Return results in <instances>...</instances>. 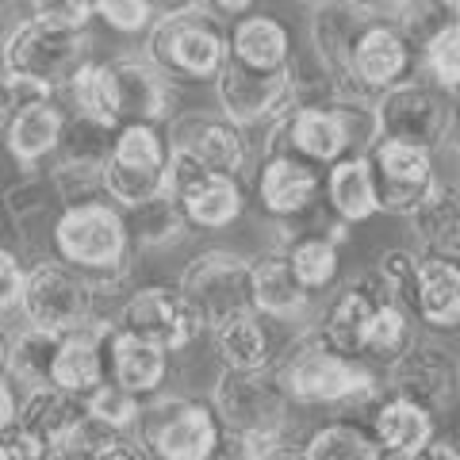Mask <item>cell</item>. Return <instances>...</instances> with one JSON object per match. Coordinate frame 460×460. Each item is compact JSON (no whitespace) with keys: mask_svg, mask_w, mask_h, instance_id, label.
Instances as JSON below:
<instances>
[{"mask_svg":"<svg viewBox=\"0 0 460 460\" xmlns=\"http://www.w3.org/2000/svg\"><path fill=\"white\" fill-rule=\"evenodd\" d=\"M115 326L127 330V334H138L154 345H162L165 353H181L189 345L208 334L199 314L184 304V296L177 288H165V284H146V288H135L127 296V304L119 307V319Z\"/></svg>","mask_w":460,"mask_h":460,"instance_id":"9a60e30c","label":"cell"},{"mask_svg":"<svg viewBox=\"0 0 460 460\" xmlns=\"http://www.w3.org/2000/svg\"><path fill=\"white\" fill-rule=\"evenodd\" d=\"M376 138L380 135L372 96L296 100L284 115L269 123L265 154H292L314 169H326L345 154L368 150Z\"/></svg>","mask_w":460,"mask_h":460,"instance_id":"3957f363","label":"cell"},{"mask_svg":"<svg viewBox=\"0 0 460 460\" xmlns=\"http://www.w3.org/2000/svg\"><path fill=\"white\" fill-rule=\"evenodd\" d=\"M169 146L184 150L189 157H196L204 169L215 172H234L242 177L250 165V138L246 127L230 123L226 115H181V119H169Z\"/></svg>","mask_w":460,"mask_h":460,"instance_id":"ac0fdd59","label":"cell"},{"mask_svg":"<svg viewBox=\"0 0 460 460\" xmlns=\"http://www.w3.org/2000/svg\"><path fill=\"white\" fill-rule=\"evenodd\" d=\"M93 16L119 35H142L154 23V0H93Z\"/></svg>","mask_w":460,"mask_h":460,"instance_id":"c3c4849f","label":"cell"},{"mask_svg":"<svg viewBox=\"0 0 460 460\" xmlns=\"http://www.w3.org/2000/svg\"><path fill=\"white\" fill-rule=\"evenodd\" d=\"M177 292L184 296L204 330L215 323L230 319L238 311H253L250 307V257H242L234 250H204L184 265Z\"/></svg>","mask_w":460,"mask_h":460,"instance_id":"7c38bea8","label":"cell"},{"mask_svg":"<svg viewBox=\"0 0 460 460\" xmlns=\"http://www.w3.org/2000/svg\"><path fill=\"white\" fill-rule=\"evenodd\" d=\"M20 100H23V89L4 74V69H0V135H4V127H8V119H12V111L20 108Z\"/></svg>","mask_w":460,"mask_h":460,"instance_id":"f5cc1de1","label":"cell"},{"mask_svg":"<svg viewBox=\"0 0 460 460\" xmlns=\"http://www.w3.org/2000/svg\"><path fill=\"white\" fill-rule=\"evenodd\" d=\"M456 23H460L456 0H399V8L392 12V27L414 50V58Z\"/></svg>","mask_w":460,"mask_h":460,"instance_id":"ab89813d","label":"cell"},{"mask_svg":"<svg viewBox=\"0 0 460 460\" xmlns=\"http://www.w3.org/2000/svg\"><path fill=\"white\" fill-rule=\"evenodd\" d=\"M411 341H414V314L402 307L399 299H384L368 319L365 341H361V361L384 372Z\"/></svg>","mask_w":460,"mask_h":460,"instance_id":"74e56055","label":"cell"},{"mask_svg":"<svg viewBox=\"0 0 460 460\" xmlns=\"http://www.w3.org/2000/svg\"><path fill=\"white\" fill-rule=\"evenodd\" d=\"M284 257L307 292H330L341 277V250L323 230H299L284 246Z\"/></svg>","mask_w":460,"mask_h":460,"instance_id":"8d00e7d4","label":"cell"},{"mask_svg":"<svg viewBox=\"0 0 460 460\" xmlns=\"http://www.w3.org/2000/svg\"><path fill=\"white\" fill-rule=\"evenodd\" d=\"M226 31V20L211 12L204 0L165 8L146 27V58L172 84H211L230 50Z\"/></svg>","mask_w":460,"mask_h":460,"instance_id":"8992f818","label":"cell"},{"mask_svg":"<svg viewBox=\"0 0 460 460\" xmlns=\"http://www.w3.org/2000/svg\"><path fill=\"white\" fill-rule=\"evenodd\" d=\"M414 50L402 42L392 20H365L353 42V81L365 96L392 89L395 81L411 77Z\"/></svg>","mask_w":460,"mask_h":460,"instance_id":"603a6c76","label":"cell"},{"mask_svg":"<svg viewBox=\"0 0 460 460\" xmlns=\"http://www.w3.org/2000/svg\"><path fill=\"white\" fill-rule=\"evenodd\" d=\"M4 353H8V338H4V330H0V372H4Z\"/></svg>","mask_w":460,"mask_h":460,"instance_id":"680465c9","label":"cell"},{"mask_svg":"<svg viewBox=\"0 0 460 460\" xmlns=\"http://www.w3.org/2000/svg\"><path fill=\"white\" fill-rule=\"evenodd\" d=\"M269 368L296 407L365 411L384 392L380 372L357 361V357L338 353L334 345H326L319 326L299 330L280 349V357H272Z\"/></svg>","mask_w":460,"mask_h":460,"instance_id":"7a4b0ae2","label":"cell"},{"mask_svg":"<svg viewBox=\"0 0 460 460\" xmlns=\"http://www.w3.org/2000/svg\"><path fill=\"white\" fill-rule=\"evenodd\" d=\"M58 338L42 326H23L16 338H8V353H4V372L12 376V384L20 387H39L50 384V365L58 353Z\"/></svg>","mask_w":460,"mask_h":460,"instance_id":"60d3db41","label":"cell"},{"mask_svg":"<svg viewBox=\"0 0 460 460\" xmlns=\"http://www.w3.org/2000/svg\"><path fill=\"white\" fill-rule=\"evenodd\" d=\"M108 326L111 323L93 319L89 326H77V330H69V334L58 338V353H54V365H50V384L54 387L84 399L100 380L108 376V349H104Z\"/></svg>","mask_w":460,"mask_h":460,"instance_id":"83f0119b","label":"cell"},{"mask_svg":"<svg viewBox=\"0 0 460 460\" xmlns=\"http://www.w3.org/2000/svg\"><path fill=\"white\" fill-rule=\"evenodd\" d=\"M62 204L50 189V177L42 181L35 172H23L20 184H8L4 189V215L12 230L20 238V250L39 261V257H50V230H54V219Z\"/></svg>","mask_w":460,"mask_h":460,"instance_id":"484cf974","label":"cell"},{"mask_svg":"<svg viewBox=\"0 0 460 460\" xmlns=\"http://www.w3.org/2000/svg\"><path fill=\"white\" fill-rule=\"evenodd\" d=\"M456 8H460V0H456Z\"/></svg>","mask_w":460,"mask_h":460,"instance_id":"6125c7cd","label":"cell"},{"mask_svg":"<svg viewBox=\"0 0 460 460\" xmlns=\"http://www.w3.org/2000/svg\"><path fill=\"white\" fill-rule=\"evenodd\" d=\"M23 272L27 265L20 261V253H12L0 246V314L20 307V288H23Z\"/></svg>","mask_w":460,"mask_h":460,"instance_id":"f907efd6","label":"cell"},{"mask_svg":"<svg viewBox=\"0 0 460 460\" xmlns=\"http://www.w3.org/2000/svg\"><path fill=\"white\" fill-rule=\"evenodd\" d=\"M208 334L215 345V357H219V368L253 372V368L272 365V338H269V326L257 311L230 314V319L215 323Z\"/></svg>","mask_w":460,"mask_h":460,"instance_id":"d6a6232c","label":"cell"},{"mask_svg":"<svg viewBox=\"0 0 460 460\" xmlns=\"http://www.w3.org/2000/svg\"><path fill=\"white\" fill-rule=\"evenodd\" d=\"M89 27H58L27 16L0 35V69L23 89V96H58L93 58Z\"/></svg>","mask_w":460,"mask_h":460,"instance_id":"5b68a950","label":"cell"},{"mask_svg":"<svg viewBox=\"0 0 460 460\" xmlns=\"http://www.w3.org/2000/svg\"><path fill=\"white\" fill-rule=\"evenodd\" d=\"M365 422L384 460H414L422 453V445L438 434V414H429L407 395L387 392V387L365 407Z\"/></svg>","mask_w":460,"mask_h":460,"instance_id":"7402d4cb","label":"cell"},{"mask_svg":"<svg viewBox=\"0 0 460 460\" xmlns=\"http://www.w3.org/2000/svg\"><path fill=\"white\" fill-rule=\"evenodd\" d=\"M361 23L365 16L353 12L345 0H323L311 12V54L334 96H365L353 81V42Z\"/></svg>","mask_w":460,"mask_h":460,"instance_id":"d6986e66","label":"cell"},{"mask_svg":"<svg viewBox=\"0 0 460 460\" xmlns=\"http://www.w3.org/2000/svg\"><path fill=\"white\" fill-rule=\"evenodd\" d=\"M135 429L146 456L162 460H208L219 456L223 445V429L211 402L189 395H150V402H142Z\"/></svg>","mask_w":460,"mask_h":460,"instance_id":"ba28073f","label":"cell"},{"mask_svg":"<svg viewBox=\"0 0 460 460\" xmlns=\"http://www.w3.org/2000/svg\"><path fill=\"white\" fill-rule=\"evenodd\" d=\"M169 181V138L157 123H119L104 157V196L123 211L162 196Z\"/></svg>","mask_w":460,"mask_h":460,"instance_id":"9c48e42d","label":"cell"},{"mask_svg":"<svg viewBox=\"0 0 460 460\" xmlns=\"http://www.w3.org/2000/svg\"><path fill=\"white\" fill-rule=\"evenodd\" d=\"M211 411L219 419L226 456H299L288 445V419H292V399L272 376V368H219L211 387Z\"/></svg>","mask_w":460,"mask_h":460,"instance_id":"6da1fadb","label":"cell"},{"mask_svg":"<svg viewBox=\"0 0 460 460\" xmlns=\"http://www.w3.org/2000/svg\"><path fill=\"white\" fill-rule=\"evenodd\" d=\"M204 4L211 12H219L223 20H230V16H246V12H253L257 0H204Z\"/></svg>","mask_w":460,"mask_h":460,"instance_id":"6f0895ef","label":"cell"},{"mask_svg":"<svg viewBox=\"0 0 460 460\" xmlns=\"http://www.w3.org/2000/svg\"><path fill=\"white\" fill-rule=\"evenodd\" d=\"M411 314L434 334H456L460 330V257L422 253L419 280H414Z\"/></svg>","mask_w":460,"mask_h":460,"instance_id":"4316f807","label":"cell"},{"mask_svg":"<svg viewBox=\"0 0 460 460\" xmlns=\"http://www.w3.org/2000/svg\"><path fill=\"white\" fill-rule=\"evenodd\" d=\"M123 219H127V234H131L135 253H162V250L181 246V242L192 234V223L184 219L181 204L169 192L127 208Z\"/></svg>","mask_w":460,"mask_h":460,"instance_id":"836d02e7","label":"cell"},{"mask_svg":"<svg viewBox=\"0 0 460 460\" xmlns=\"http://www.w3.org/2000/svg\"><path fill=\"white\" fill-rule=\"evenodd\" d=\"M215 104L238 127H269L277 115L296 104V74L288 69H253L226 54L223 69L215 74Z\"/></svg>","mask_w":460,"mask_h":460,"instance_id":"4fadbf2b","label":"cell"},{"mask_svg":"<svg viewBox=\"0 0 460 460\" xmlns=\"http://www.w3.org/2000/svg\"><path fill=\"white\" fill-rule=\"evenodd\" d=\"M226 42H230V58L242 66H253V69H288L296 58V42H292V31L288 23L277 20V16H234V27L226 31Z\"/></svg>","mask_w":460,"mask_h":460,"instance_id":"4dcf8cb0","label":"cell"},{"mask_svg":"<svg viewBox=\"0 0 460 460\" xmlns=\"http://www.w3.org/2000/svg\"><path fill=\"white\" fill-rule=\"evenodd\" d=\"M58 204H89V199H104V165H81V162H58L47 172Z\"/></svg>","mask_w":460,"mask_h":460,"instance_id":"f6af8a7d","label":"cell"},{"mask_svg":"<svg viewBox=\"0 0 460 460\" xmlns=\"http://www.w3.org/2000/svg\"><path fill=\"white\" fill-rule=\"evenodd\" d=\"M154 4H162V8H181V4H192V0H154Z\"/></svg>","mask_w":460,"mask_h":460,"instance_id":"91938a15","label":"cell"},{"mask_svg":"<svg viewBox=\"0 0 460 460\" xmlns=\"http://www.w3.org/2000/svg\"><path fill=\"white\" fill-rule=\"evenodd\" d=\"M257 208L272 223L277 219H304V215L323 199V169L299 162L292 154H265L257 165Z\"/></svg>","mask_w":460,"mask_h":460,"instance_id":"ffe728a7","label":"cell"},{"mask_svg":"<svg viewBox=\"0 0 460 460\" xmlns=\"http://www.w3.org/2000/svg\"><path fill=\"white\" fill-rule=\"evenodd\" d=\"M372 111H376L380 138L422 146L429 154H438L456 127V96L441 89L438 81H429L426 74L402 77L392 89L376 93L372 96Z\"/></svg>","mask_w":460,"mask_h":460,"instance_id":"52a82bcc","label":"cell"},{"mask_svg":"<svg viewBox=\"0 0 460 460\" xmlns=\"http://www.w3.org/2000/svg\"><path fill=\"white\" fill-rule=\"evenodd\" d=\"M0 460H47V445L20 426H8L0 434Z\"/></svg>","mask_w":460,"mask_h":460,"instance_id":"816d5d0a","label":"cell"},{"mask_svg":"<svg viewBox=\"0 0 460 460\" xmlns=\"http://www.w3.org/2000/svg\"><path fill=\"white\" fill-rule=\"evenodd\" d=\"M296 4H311L314 8V4H323V0H296Z\"/></svg>","mask_w":460,"mask_h":460,"instance_id":"94428289","label":"cell"},{"mask_svg":"<svg viewBox=\"0 0 460 460\" xmlns=\"http://www.w3.org/2000/svg\"><path fill=\"white\" fill-rule=\"evenodd\" d=\"M115 127L96 119L89 111H66V127L58 138L54 157L58 162H81V165H104V157L111 150Z\"/></svg>","mask_w":460,"mask_h":460,"instance_id":"b9f144b4","label":"cell"},{"mask_svg":"<svg viewBox=\"0 0 460 460\" xmlns=\"http://www.w3.org/2000/svg\"><path fill=\"white\" fill-rule=\"evenodd\" d=\"M81 414H84V407H81L77 395H69V392H62V387H54V384H39V387H23L16 426L47 445V456H50L54 441L62 438L66 429L81 419Z\"/></svg>","mask_w":460,"mask_h":460,"instance_id":"e575fe53","label":"cell"},{"mask_svg":"<svg viewBox=\"0 0 460 460\" xmlns=\"http://www.w3.org/2000/svg\"><path fill=\"white\" fill-rule=\"evenodd\" d=\"M165 192L177 199L192 230H226L246 211V189L234 172L204 169L184 150L169 146V181Z\"/></svg>","mask_w":460,"mask_h":460,"instance_id":"8fae6325","label":"cell"},{"mask_svg":"<svg viewBox=\"0 0 460 460\" xmlns=\"http://www.w3.org/2000/svg\"><path fill=\"white\" fill-rule=\"evenodd\" d=\"M384 299H395V296L387 292V284L380 280L376 269H365V272H357L353 280H345L338 288L334 299H330L326 311H323V319L314 326H319V334L326 338V345H334L338 353L361 361V341H365L368 319H372V311H376Z\"/></svg>","mask_w":460,"mask_h":460,"instance_id":"44dd1931","label":"cell"},{"mask_svg":"<svg viewBox=\"0 0 460 460\" xmlns=\"http://www.w3.org/2000/svg\"><path fill=\"white\" fill-rule=\"evenodd\" d=\"M414 62L422 66V74L429 81H438L441 89H449L456 96L460 93V23L449 27L445 35H438Z\"/></svg>","mask_w":460,"mask_h":460,"instance_id":"bcb514c9","label":"cell"},{"mask_svg":"<svg viewBox=\"0 0 460 460\" xmlns=\"http://www.w3.org/2000/svg\"><path fill=\"white\" fill-rule=\"evenodd\" d=\"M27 326H42L50 334H69L96 319V292L77 269L58 257H39L23 272L20 307Z\"/></svg>","mask_w":460,"mask_h":460,"instance_id":"30bf717a","label":"cell"},{"mask_svg":"<svg viewBox=\"0 0 460 460\" xmlns=\"http://www.w3.org/2000/svg\"><path fill=\"white\" fill-rule=\"evenodd\" d=\"M299 456H307V460H384L368 422H353V419H338V422L319 426L299 445Z\"/></svg>","mask_w":460,"mask_h":460,"instance_id":"f35d334b","label":"cell"},{"mask_svg":"<svg viewBox=\"0 0 460 460\" xmlns=\"http://www.w3.org/2000/svg\"><path fill=\"white\" fill-rule=\"evenodd\" d=\"M422 460H460V441L456 438H445V434H434L426 445H422Z\"/></svg>","mask_w":460,"mask_h":460,"instance_id":"11a10c76","label":"cell"},{"mask_svg":"<svg viewBox=\"0 0 460 460\" xmlns=\"http://www.w3.org/2000/svg\"><path fill=\"white\" fill-rule=\"evenodd\" d=\"M81 407H84V414H93L96 422H104L111 429H135L142 399L135 392H127L123 384H115L111 376H104L89 395L81 399Z\"/></svg>","mask_w":460,"mask_h":460,"instance_id":"ee69618b","label":"cell"},{"mask_svg":"<svg viewBox=\"0 0 460 460\" xmlns=\"http://www.w3.org/2000/svg\"><path fill=\"white\" fill-rule=\"evenodd\" d=\"M31 16L58 27H89L93 23V0H27Z\"/></svg>","mask_w":460,"mask_h":460,"instance_id":"681fc988","label":"cell"},{"mask_svg":"<svg viewBox=\"0 0 460 460\" xmlns=\"http://www.w3.org/2000/svg\"><path fill=\"white\" fill-rule=\"evenodd\" d=\"M353 12H361L365 20H392V12L399 8V0H345Z\"/></svg>","mask_w":460,"mask_h":460,"instance_id":"9f6ffc18","label":"cell"},{"mask_svg":"<svg viewBox=\"0 0 460 460\" xmlns=\"http://www.w3.org/2000/svg\"><path fill=\"white\" fill-rule=\"evenodd\" d=\"M104 349H108V376L115 384H123L138 399H150L162 392V384L169 376V353L162 345H154L138 334H127V330L111 323Z\"/></svg>","mask_w":460,"mask_h":460,"instance_id":"f1b7e54d","label":"cell"},{"mask_svg":"<svg viewBox=\"0 0 460 460\" xmlns=\"http://www.w3.org/2000/svg\"><path fill=\"white\" fill-rule=\"evenodd\" d=\"M62 127L66 108L54 96H23L0 138H4V150L20 172H39V165L54 157Z\"/></svg>","mask_w":460,"mask_h":460,"instance_id":"cb8c5ba5","label":"cell"},{"mask_svg":"<svg viewBox=\"0 0 460 460\" xmlns=\"http://www.w3.org/2000/svg\"><path fill=\"white\" fill-rule=\"evenodd\" d=\"M50 257L77 269L96 296L123 292L135 269V246L127 234L123 208L111 199H89L58 211L50 230Z\"/></svg>","mask_w":460,"mask_h":460,"instance_id":"277c9868","label":"cell"},{"mask_svg":"<svg viewBox=\"0 0 460 460\" xmlns=\"http://www.w3.org/2000/svg\"><path fill=\"white\" fill-rule=\"evenodd\" d=\"M115 456L138 460L146 456V449H142L138 438H131V429H111L96 422L93 414H81L50 449V460H115Z\"/></svg>","mask_w":460,"mask_h":460,"instance_id":"d590c367","label":"cell"},{"mask_svg":"<svg viewBox=\"0 0 460 460\" xmlns=\"http://www.w3.org/2000/svg\"><path fill=\"white\" fill-rule=\"evenodd\" d=\"M411 234L426 253L460 257V181H441L411 215Z\"/></svg>","mask_w":460,"mask_h":460,"instance_id":"1f68e13d","label":"cell"},{"mask_svg":"<svg viewBox=\"0 0 460 460\" xmlns=\"http://www.w3.org/2000/svg\"><path fill=\"white\" fill-rule=\"evenodd\" d=\"M376 181V199L384 215H411L426 199V192L438 184L434 154L422 146H407L395 138H376L365 150Z\"/></svg>","mask_w":460,"mask_h":460,"instance_id":"2e32d148","label":"cell"},{"mask_svg":"<svg viewBox=\"0 0 460 460\" xmlns=\"http://www.w3.org/2000/svg\"><path fill=\"white\" fill-rule=\"evenodd\" d=\"M419 257L422 253H411V250H384L376 257V269L380 280L387 284V292H392L402 307H414V280H419Z\"/></svg>","mask_w":460,"mask_h":460,"instance_id":"7dc6e473","label":"cell"},{"mask_svg":"<svg viewBox=\"0 0 460 460\" xmlns=\"http://www.w3.org/2000/svg\"><path fill=\"white\" fill-rule=\"evenodd\" d=\"M384 387L414 399L429 414H445L460 395V361L438 341L414 338L392 365L384 368Z\"/></svg>","mask_w":460,"mask_h":460,"instance_id":"5bb4252c","label":"cell"},{"mask_svg":"<svg viewBox=\"0 0 460 460\" xmlns=\"http://www.w3.org/2000/svg\"><path fill=\"white\" fill-rule=\"evenodd\" d=\"M323 196L330 215H338L341 223H368L380 215V199H376V181H372V165L365 150L338 157L334 165H326V181H323Z\"/></svg>","mask_w":460,"mask_h":460,"instance_id":"f546056e","label":"cell"},{"mask_svg":"<svg viewBox=\"0 0 460 460\" xmlns=\"http://www.w3.org/2000/svg\"><path fill=\"white\" fill-rule=\"evenodd\" d=\"M16 411H20L16 384H12L8 372H0V434H4L8 426H16Z\"/></svg>","mask_w":460,"mask_h":460,"instance_id":"db71d44e","label":"cell"},{"mask_svg":"<svg viewBox=\"0 0 460 460\" xmlns=\"http://www.w3.org/2000/svg\"><path fill=\"white\" fill-rule=\"evenodd\" d=\"M311 299L299 277L288 265L284 250H272L265 257L250 261V307L272 323H304L311 314Z\"/></svg>","mask_w":460,"mask_h":460,"instance_id":"d4e9b609","label":"cell"},{"mask_svg":"<svg viewBox=\"0 0 460 460\" xmlns=\"http://www.w3.org/2000/svg\"><path fill=\"white\" fill-rule=\"evenodd\" d=\"M62 93L74 100V111H89V115H96V119L119 127V119H115V104H111V66L108 62H96V58L81 62L77 74L69 77V84Z\"/></svg>","mask_w":460,"mask_h":460,"instance_id":"7bdbcfd3","label":"cell"},{"mask_svg":"<svg viewBox=\"0 0 460 460\" xmlns=\"http://www.w3.org/2000/svg\"><path fill=\"white\" fill-rule=\"evenodd\" d=\"M111 104L119 123H169L177 111L172 81L146 54L142 58H111Z\"/></svg>","mask_w":460,"mask_h":460,"instance_id":"e0dca14e","label":"cell"}]
</instances>
